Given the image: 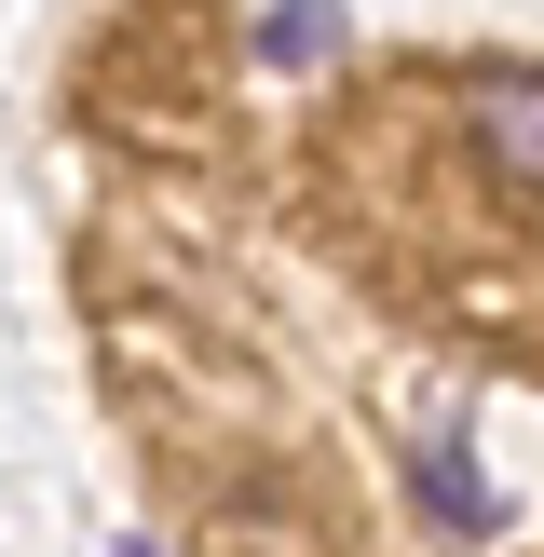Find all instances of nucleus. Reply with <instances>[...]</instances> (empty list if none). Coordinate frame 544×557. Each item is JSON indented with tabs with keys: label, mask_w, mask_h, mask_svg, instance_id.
<instances>
[{
	"label": "nucleus",
	"mask_w": 544,
	"mask_h": 557,
	"mask_svg": "<svg viewBox=\"0 0 544 557\" xmlns=\"http://www.w3.org/2000/svg\"><path fill=\"white\" fill-rule=\"evenodd\" d=\"M477 163L504 190H544V69H490L477 82Z\"/></svg>",
	"instance_id": "obj_1"
},
{
	"label": "nucleus",
	"mask_w": 544,
	"mask_h": 557,
	"mask_svg": "<svg viewBox=\"0 0 544 557\" xmlns=\"http://www.w3.org/2000/svg\"><path fill=\"white\" fill-rule=\"evenodd\" d=\"M408 490H422V504H435V531H462V544H477V531H490V490H477V476H462V462H449V449H408Z\"/></svg>",
	"instance_id": "obj_2"
},
{
	"label": "nucleus",
	"mask_w": 544,
	"mask_h": 557,
	"mask_svg": "<svg viewBox=\"0 0 544 557\" xmlns=\"http://www.w3.org/2000/svg\"><path fill=\"white\" fill-rule=\"evenodd\" d=\"M326 41H341V0H272V14H259V54H272V69H313Z\"/></svg>",
	"instance_id": "obj_3"
}]
</instances>
